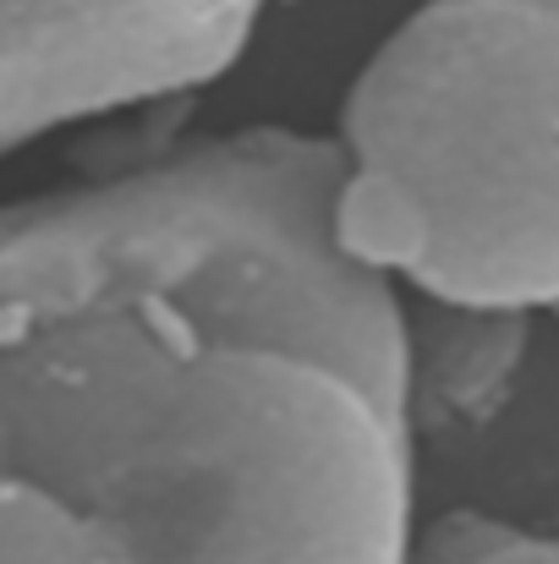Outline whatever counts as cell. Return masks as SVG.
<instances>
[{
	"label": "cell",
	"mask_w": 559,
	"mask_h": 564,
	"mask_svg": "<svg viewBox=\"0 0 559 564\" xmlns=\"http://www.w3.org/2000/svg\"><path fill=\"white\" fill-rule=\"evenodd\" d=\"M335 176L258 121L0 203V471L121 564H406V296L341 258Z\"/></svg>",
	"instance_id": "cell-1"
},
{
	"label": "cell",
	"mask_w": 559,
	"mask_h": 564,
	"mask_svg": "<svg viewBox=\"0 0 559 564\" xmlns=\"http://www.w3.org/2000/svg\"><path fill=\"white\" fill-rule=\"evenodd\" d=\"M280 0H0V160L219 83Z\"/></svg>",
	"instance_id": "cell-3"
},
{
	"label": "cell",
	"mask_w": 559,
	"mask_h": 564,
	"mask_svg": "<svg viewBox=\"0 0 559 564\" xmlns=\"http://www.w3.org/2000/svg\"><path fill=\"white\" fill-rule=\"evenodd\" d=\"M533 318L406 302V411L422 433L488 427L527 368Z\"/></svg>",
	"instance_id": "cell-4"
},
{
	"label": "cell",
	"mask_w": 559,
	"mask_h": 564,
	"mask_svg": "<svg viewBox=\"0 0 559 564\" xmlns=\"http://www.w3.org/2000/svg\"><path fill=\"white\" fill-rule=\"evenodd\" d=\"M0 564H121L110 538L55 494L0 471Z\"/></svg>",
	"instance_id": "cell-5"
},
{
	"label": "cell",
	"mask_w": 559,
	"mask_h": 564,
	"mask_svg": "<svg viewBox=\"0 0 559 564\" xmlns=\"http://www.w3.org/2000/svg\"><path fill=\"white\" fill-rule=\"evenodd\" d=\"M406 564H559V538L488 510H444L417 527Z\"/></svg>",
	"instance_id": "cell-6"
},
{
	"label": "cell",
	"mask_w": 559,
	"mask_h": 564,
	"mask_svg": "<svg viewBox=\"0 0 559 564\" xmlns=\"http://www.w3.org/2000/svg\"><path fill=\"white\" fill-rule=\"evenodd\" d=\"M330 236L428 307L559 318V0H422L346 83Z\"/></svg>",
	"instance_id": "cell-2"
}]
</instances>
